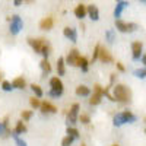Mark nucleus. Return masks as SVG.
I'll list each match as a JSON object with an SVG mask.
<instances>
[{
	"instance_id": "11",
	"label": "nucleus",
	"mask_w": 146,
	"mask_h": 146,
	"mask_svg": "<svg viewBox=\"0 0 146 146\" xmlns=\"http://www.w3.org/2000/svg\"><path fill=\"white\" fill-rule=\"evenodd\" d=\"M12 131L9 129V117H5L3 121H0V137H7L12 136Z\"/></svg>"
},
{
	"instance_id": "7",
	"label": "nucleus",
	"mask_w": 146,
	"mask_h": 146,
	"mask_svg": "<svg viewBox=\"0 0 146 146\" xmlns=\"http://www.w3.org/2000/svg\"><path fill=\"white\" fill-rule=\"evenodd\" d=\"M143 57V42L142 41H133L131 42V58L135 62H139Z\"/></svg>"
},
{
	"instance_id": "17",
	"label": "nucleus",
	"mask_w": 146,
	"mask_h": 146,
	"mask_svg": "<svg viewBox=\"0 0 146 146\" xmlns=\"http://www.w3.org/2000/svg\"><path fill=\"white\" fill-rule=\"evenodd\" d=\"M86 9H88V16H89L94 22H96V21L100 19V10H98V7H96L95 5H88Z\"/></svg>"
},
{
	"instance_id": "35",
	"label": "nucleus",
	"mask_w": 146,
	"mask_h": 146,
	"mask_svg": "<svg viewBox=\"0 0 146 146\" xmlns=\"http://www.w3.org/2000/svg\"><path fill=\"white\" fill-rule=\"evenodd\" d=\"M79 121H80L82 124H89L91 123V117L88 114H80L79 115Z\"/></svg>"
},
{
	"instance_id": "15",
	"label": "nucleus",
	"mask_w": 146,
	"mask_h": 146,
	"mask_svg": "<svg viewBox=\"0 0 146 146\" xmlns=\"http://www.w3.org/2000/svg\"><path fill=\"white\" fill-rule=\"evenodd\" d=\"M73 13H75V16L78 18V19H83L85 16L88 15V9H86V6H85L83 3H79L75 9H73Z\"/></svg>"
},
{
	"instance_id": "21",
	"label": "nucleus",
	"mask_w": 146,
	"mask_h": 146,
	"mask_svg": "<svg viewBox=\"0 0 146 146\" xmlns=\"http://www.w3.org/2000/svg\"><path fill=\"white\" fill-rule=\"evenodd\" d=\"M75 92H76L78 96H89L91 95V88H88L86 85H79V86H76Z\"/></svg>"
},
{
	"instance_id": "31",
	"label": "nucleus",
	"mask_w": 146,
	"mask_h": 146,
	"mask_svg": "<svg viewBox=\"0 0 146 146\" xmlns=\"http://www.w3.org/2000/svg\"><path fill=\"white\" fill-rule=\"evenodd\" d=\"M32 114H34V111H29V110H23V111L21 113V118H22L23 121H28V120L32 118Z\"/></svg>"
},
{
	"instance_id": "18",
	"label": "nucleus",
	"mask_w": 146,
	"mask_h": 146,
	"mask_svg": "<svg viewBox=\"0 0 146 146\" xmlns=\"http://www.w3.org/2000/svg\"><path fill=\"white\" fill-rule=\"evenodd\" d=\"M40 67L42 70V78H45L47 75H50L51 73V64L48 62V58H42L40 62Z\"/></svg>"
},
{
	"instance_id": "43",
	"label": "nucleus",
	"mask_w": 146,
	"mask_h": 146,
	"mask_svg": "<svg viewBox=\"0 0 146 146\" xmlns=\"http://www.w3.org/2000/svg\"><path fill=\"white\" fill-rule=\"evenodd\" d=\"M143 121H145V123H146V117H145V118H143Z\"/></svg>"
},
{
	"instance_id": "46",
	"label": "nucleus",
	"mask_w": 146,
	"mask_h": 146,
	"mask_svg": "<svg viewBox=\"0 0 146 146\" xmlns=\"http://www.w3.org/2000/svg\"><path fill=\"white\" fill-rule=\"evenodd\" d=\"M113 146H118V145H113Z\"/></svg>"
},
{
	"instance_id": "8",
	"label": "nucleus",
	"mask_w": 146,
	"mask_h": 146,
	"mask_svg": "<svg viewBox=\"0 0 146 146\" xmlns=\"http://www.w3.org/2000/svg\"><path fill=\"white\" fill-rule=\"evenodd\" d=\"M79 58H80V54H79V50H78V48H72V50L67 53V56L64 57L66 64H67V66H73V67L78 66Z\"/></svg>"
},
{
	"instance_id": "23",
	"label": "nucleus",
	"mask_w": 146,
	"mask_h": 146,
	"mask_svg": "<svg viewBox=\"0 0 146 146\" xmlns=\"http://www.w3.org/2000/svg\"><path fill=\"white\" fill-rule=\"evenodd\" d=\"M50 54H51V44L44 38V42H42V50H41V56H42L44 58H48V56H50Z\"/></svg>"
},
{
	"instance_id": "34",
	"label": "nucleus",
	"mask_w": 146,
	"mask_h": 146,
	"mask_svg": "<svg viewBox=\"0 0 146 146\" xmlns=\"http://www.w3.org/2000/svg\"><path fill=\"white\" fill-rule=\"evenodd\" d=\"M100 51H101V45L98 44V45H95V48H94V53H92V63L96 62V60L100 58Z\"/></svg>"
},
{
	"instance_id": "47",
	"label": "nucleus",
	"mask_w": 146,
	"mask_h": 146,
	"mask_svg": "<svg viewBox=\"0 0 146 146\" xmlns=\"http://www.w3.org/2000/svg\"><path fill=\"white\" fill-rule=\"evenodd\" d=\"M0 78H2V73H0Z\"/></svg>"
},
{
	"instance_id": "44",
	"label": "nucleus",
	"mask_w": 146,
	"mask_h": 146,
	"mask_svg": "<svg viewBox=\"0 0 146 146\" xmlns=\"http://www.w3.org/2000/svg\"><path fill=\"white\" fill-rule=\"evenodd\" d=\"M80 146H86V145H85V143H82V145H80Z\"/></svg>"
},
{
	"instance_id": "5",
	"label": "nucleus",
	"mask_w": 146,
	"mask_h": 146,
	"mask_svg": "<svg viewBox=\"0 0 146 146\" xmlns=\"http://www.w3.org/2000/svg\"><path fill=\"white\" fill-rule=\"evenodd\" d=\"M7 19H9V22H10V25H9L10 34H12V35H18V34L22 31V28H23V21H22V18H21L19 15H12V16L7 18Z\"/></svg>"
},
{
	"instance_id": "20",
	"label": "nucleus",
	"mask_w": 146,
	"mask_h": 146,
	"mask_svg": "<svg viewBox=\"0 0 146 146\" xmlns=\"http://www.w3.org/2000/svg\"><path fill=\"white\" fill-rule=\"evenodd\" d=\"M12 86H13V89H25L27 82L22 76H18V78H15L13 80H12Z\"/></svg>"
},
{
	"instance_id": "13",
	"label": "nucleus",
	"mask_w": 146,
	"mask_h": 146,
	"mask_svg": "<svg viewBox=\"0 0 146 146\" xmlns=\"http://www.w3.org/2000/svg\"><path fill=\"white\" fill-rule=\"evenodd\" d=\"M63 35L66 36L67 40H70L72 42H76L78 41V31L75 28H72V27H66L63 29Z\"/></svg>"
},
{
	"instance_id": "22",
	"label": "nucleus",
	"mask_w": 146,
	"mask_h": 146,
	"mask_svg": "<svg viewBox=\"0 0 146 146\" xmlns=\"http://www.w3.org/2000/svg\"><path fill=\"white\" fill-rule=\"evenodd\" d=\"M78 66L80 67V70L83 73H88V70H89V60L85 57V56H80L79 62H78Z\"/></svg>"
},
{
	"instance_id": "45",
	"label": "nucleus",
	"mask_w": 146,
	"mask_h": 146,
	"mask_svg": "<svg viewBox=\"0 0 146 146\" xmlns=\"http://www.w3.org/2000/svg\"><path fill=\"white\" fill-rule=\"evenodd\" d=\"M145 135H146V127H145Z\"/></svg>"
},
{
	"instance_id": "41",
	"label": "nucleus",
	"mask_w": 146,
	"mask_h": 146,
	"mask_svg": "<svg viewBox=\"0 0 146 146\" xmlns=\"http://www.w3.org/2000/svg\"><path fill=\"white\" fill-rule=\"evenodd\" d=\"M22 3H23V2H21V0H15V2H13V5H15V6H21Z\"/></svg>"
},
{
	"instance_id": "14",
	"label": "nucleus",
	"mask_w": 146,
	"mask_h": 146,
	"mask_svg": "<svg viewBox=\"0 0 146 146\" xmlns=\"http://www.w3.org/2000/svg\"><path fill=\"white\" fill-rule=\"evenodd\" d=\"M100 62H102V63H113L114 62V58H113V56H111V53H110L107 48H104V47H101V51H100Z\"/></svg>"
},
{
	"instance_id": "40",
	"label": "nucleus",
	"mask_w": 146,
	"mask_h": 146,
	"mask_svg": "<svg viewBox=\"0 0 146 146\" xmlns=\"http://www.w3.org/2000/svg\"><path fill=\"white\" fill-rule=\"evenodd\" d=\"M142 64H143V67H146V54H143V57H142Z\"/></svg>"
},
{
	"instance_id": "9",
	"label": "nucleus",
	"mask_w": 146,
	"mask_h": 146,
	"mask_svg": "<svg viewBox=\"0 0 146 146\" xmlns=\"http://www.w3.org/2000/svg\"><path fill=\"white\" fill-rule=\"evenodd\" d=\"M129 6H130V3L126 2V0H118V2L115 3V7H114V18H115V21L121 18V13H123Z\"/></svg>"
},
{
	"instance_id": "25",
	"label": "nucleus",
	"mask_w": 146,
	"mask_h": 146,
	"mask_svg": "<svg viewBox=\"0 0 146 146\" xmlns=\"http://www.w3.org/2000/svg\"><path fill=\"white\" fill-rule=\"evenodd\" d=\"M31 91L34 92V95L36 96V98H42L44 91H42V88L40 86V85H36V83H31Z\"/></svg>"
},
{
	"instance_id": "38",
	"label": "nucleus",
	"mask_w": 146,
	"mask_h": 146,
	"mask_svg": "<svg viewBox=\"0 0 146 146\" xmlns=\"http://www.w3.org/2000/svg\"><path fill=\"white\" fill-rule=\"evenodd\" d=\"M115 66H117V70H118V72H121V73H124V72H126V67L123 66V63L117 62V63H115Z\"/></svg>"
},
{
	"instance_id": "3",
	"label": "nucleus",
	"mask_w": 146,
	"mask_h": 146,
	"mask_svg": "<svg viewBox=\"0 0 146 146\" xmlns=\"http://www.w3.org/2000/svg\"><path fill=\"white\" fill-rule=\"evenodd\" d=\"M64 92V86H63V82L58 76H54L50 79V91L47 92L48 96H53V98H58L62 96Z\"/></svg>"
},
{
	"instance_id": "33",
	"label": "nucleus",
	"mask_w": 146,
	"mask_h": 146,
	"mask_svg": "<svg viewBox=\"0 0 146 146\" xmlns=\"http://www.w3.org/2000/svg\"><path fill=\"white\" fill-rule=\"evenodd\" d=\"M29 104H31L32 108H41V101H40V98H36V96L29 98Z\"/></svg>"
},
{
	"instance_id": "1",
	"label": "nucleus",
	"mask_w": 146,
	"mask_h": 146,
	"mask_svg": "<svg viewBox=\"0 0 146 146\" xmlns=\"http://www.w3.org/2000/svg\"><path fill=\"white\" fill-rule=\"evenodd\" d=\"M113 96H114V101L121 102V104H127L131 101V91L123 83H115L113 88Z\"/></svg>"
},
{
	"instance_id": "27",
	"label": "nucleus",
	"mask_w": 146,
	"mask_h": 146,
	"mask_svg": "<svg viewBox=\"0 0 146 146\" xmlns=\"http://www.w3.org/2000/svg\"><path fill=\"white\" fill-rule=\"evenodd\" d=\"M101 101H102V95H100V94H94V95H91L89 105H91V107L100 105V104H101Z\"/></svg>"
},
{
	"instance_id": "29",
	"label": "nucleus",
	"mask_w": 146,
	"mask_h": 146,
	"mask_svg": "<svg viewBox=\"0 0 146 146\" xmlns=\"http://www.w3.org/2000/svg\"><path fill=\"white\" fill-rule=\"evenodd\" d=\"M66 135L70 136V137H73V139H79L80 133H79V130L76 127H67L66 129Z\"/></svg>"
},
{
	"instance_id": "19",
	"label": "nucleus",
	"mask_w": 146,
	"mask_h": 146,
	"mask_svg": "<svg viewBox=\"0 0 146 146\" xmlns=\"http://www.w3.org/2000/svg\"><path fill=\"white\" fill-rule=\"evenodd\" d=\"M57 73H58V78L66 75V60H64V57L57 58Z\"/></svg>"
},
{
	"instance_id": "16",
	"label": "nucleus",
	"mask_w": 146,
	"mask_h": 146,
	"mask_svg": "<svg viewBox=\"0 0 146 146\" xmlns=\"http://www.w3.org/2000/svg\"><path fill=\"white\" fill-rule=\"evenodd\" d=\"M53 27H54V19L51 16L42 18L40 22V29H42V31H50Z\"/></svg>"
},
{
	"instance_id": "2",
	"label": "nucleus",
	"mask_w": 146,
	"mask_h": 146,
	"mask_svg": "<svg viewBox=\"0 0 146 146\" xmlns=\"http://www.w3.org/2000/svg\"><path fill=\"white\" fill-rule=\"evenodd\" d=\"M136 121H137V115L135 113L129 111V110L120 111V113L114 114V117H113V124L115 127H121L124 124H131V123H136Z\"/></svg>"
},
{
	"instance_id": "24",
	"label": "nucleus",
	"mask_w": 146,
	"mask_h": 146,
	"mask_svg": "<svg viewBox=\"0 0 146 146\" xmlns=\"http://www.w3.org/2000/svg\"><path fill=\"white\" fill-rule=\"evenodd\" d=\"M25 131H27V126H25V123H23L22 120L16 121V126H15V129H13V133H16V135L19 136V135H23Z\"/></svg>"
},
{
	"instance_id": "36",
	"label": "nucleus",
	"mask_w": 146,
	"mask_h": 146,
	"mask_svg": "<svg viewBox=\"0 0 146 146\" xmlns=\"http://www.w3.org/2000/svg\"><path fill=\"white\" fill-rule=\"evenodd\" d=\"M75 142V139L70 137V136H64L62 140V146H72V143Z\"/></svg>"
},
{
	"instance_id": "37",
	"label": "nucleus",
	"mask_w": 146,
	"mask_h": 146,
	"mask_svg": "<svg viewBox=\"0 0 146 146\" xmlns=\"http://www.w3.org/2000/svg\"><path fill=\"white\" fill-rule=\"evenodd\" d=\"M94 94H100V95L104 94V88L101 86L100 83H95V85H94ZM102 96H104V95H102Z\"/></svg>"
},
{
	"instance_id": "6",
	"label": "nucleus",
	"mask_w": 146,
	"mask_h": 146,
	"mask_svg": "<svg viewBox=\"0 0 146 146\" xmlns=\"http://www.w3.org/2000/svg\"><path fill=\"white\" fill-rule=\"evenodd\" d=\"M115 28H117V31L126 34V32H135V31H137L139 25L135 23V22H126L123 19H117L115 21Z\"/></svg>"
},
{
	"instance_id": "10",
	"label": "nucleus",
	"mask_w": 146,
	"mask_h": 146,
	"mask_svg": "<svg viewBox=\"0 0 146 146\" xmlns=\"http://www.w3.org/2000/svg\"><path fill=\"white\" fill-rule=\"evenodd\" d=\"M42 42H44V38H28V44H29V47L34 50L35 54H41Z\"/></svg>"
},
{
	"instance_id": "26",
	"label": "nucleus",
	"mask_w": 146,
	"mask_h": 146,
	"mask_svg": "<svg viewBox=\"0 0 146 146\" xmlns=\"http://www.w3.org/2000/svg\"><path fill=\"white\" fill-rule=\"evenodd\" d=\"M105 41L108 44H114V41H115V31L114 29H107L105 31Z\"/></svg>"
},
{
	"instance_id": "39",
	"label": "nucleus",
	"mask_w": 146,
	"mask_h": 146,
	"mask_svg": "<svg viewBox=\"0 0 146 146\" xmlns=\"http://www.w3.org/2000/svg\"><path fill=\"white\" fill-rule=\"evenodd\" d=\"M115 73H111L110 75V86H113V85H115Z\"/></svg>"
},
{
	"instance_id": "4",
	"label": "nucleus",
	"mask_w": 146,
	"mask_h": 146,
	"mask_svg": "<svg viewBox=\"0 0 146 146\" xmlns=\"http://www.w3.org/2000/svg\"><path fill=\"white\" fill-rule=\"evenodd\" d=\"M79 111H80V105L78 102H75L70 107V110L66 114V124H67V127H73L76 124V121L79 120Z\"/></svg>"
},
{
	"instance_id": "12",
	"label": "nucleus",
	"mask_w": 146,
	"mask_h": 146,
	"mask_svg": "<svg viewBox=\"0 0 146 146\" xmlns=\"http://www.w3.org/2000/svg\"><path fill=\"white\" fill-rule=\"evenodd\" d=\"M40 110H41L42 114H56V113H57V107L53 105L50 101H42Z\"/></svg>"
},
{
	"instance_id": "32",
	"label": "nucleus",
	"mask_w": 146,
	"mask_h": 146,
	"mask_svg": "<svg viewBox=\"0 0 146 146\" xmlns=\"http://www.w3.org/2000/svg\"><path fill=\"white\" fill-rule=\"evenodd\" d=\"M0 88H2L5 92H10L12 89H13V86H12V82H9V80H3L2 85H0Z\"/></svg>"
},
{
	"instance_id": "30",
	"label": "nucleus",
	"mask_w": 146,
	"mask_h": 146,
	"mask_svg": "<svg viewBox=\"0 0 146 146\" xmlns=\"http://www.w3.org/2000/svg\"><path fill=\"white\" fill-rule=\"evenodd\" d=\"M10 137H12V139H13V140H15V143H16V146H28V145H27V142H25V140H23V139H22L21 136H18V135H16V133H13V131H12V136H10Z\"/></svg>"
},
{
	"instance_id": "28",
	"label": "nucleus",
	"mask_w": 146,
	"mask_h": 146,
	"mask_svg": "<svg viewBox=\"0 0 146 146\" xmlns=\"http://www.w3.org/2000/svg\"><path fill=\"white\" fill-rule=\"evenodd\" d=\"M133 76H136L137 79H146V67H137L133 70Z\"/></svg>"
},
{
	"instance_id": "42",
	"label": "nucleus",
	"mask_w": 146,
	"mask_h": 146,
	"mask_svg": "<svg viewBox=\"0 0 146 146\" xmlns=\"http://www.w3.org/2000/svg\"><path fill=\"white\" fill-rule=\"evenodd\" d=\"M140 3H143V5H146V0H140Z\"/></svg>"
}]
</instances>
